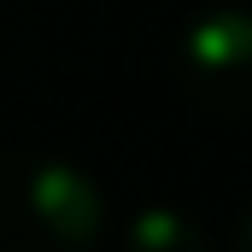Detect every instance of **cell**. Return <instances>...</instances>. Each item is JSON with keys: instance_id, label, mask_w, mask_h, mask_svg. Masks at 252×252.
I'll use <instances>...</instances> for the list:
<instances>
[{"instance_id": "cell-4", "label": "cell", "mask_w": 252, "mask_h": 252, "mask_svg": "<svg viewBox=\"0 0 252 252\" xmlns=\"http://www.w3.org/2000/svg\"><path fill=\"white\" fill-rule=\"evenodd\" d=\"M247 247H252V223L235 217V241H229V252H247Z\"/></svg>"}, {"instance_id": "cell-3", "label": "cell", "mask_w": 252, "mask_h": 252, "mask_svg": "<svg viewBox=\"0 0 252 252\" xmlns=\"http://www.w3.org/2000/svg\"><path fill=\"white\" fill-rule=\"evenodd\" d=\"M118 252H217V241L182 205H141L118 235Z\"/></svg>"}, {"instance_id": "cell-2", "label": "cell", "mask_w": 252, "mask_h": 252, "mask_svg": "<svg viewBox=\"0 0 252 252\" xmlns=\"http://www.w3.org/2000/svg\"><path fill=\"white\" fill-rule=\"evenodd\" d=\"M176 82L199 112L235 124L252 94V18L241 0L205 6L176 41Z\"/></svg>"}, {"instance_id": "cell-1", "label": "cell", "mask_w": 252, "mask_h": 252, "mask_svg": "<svg viewBox=\"0 0 252 252\" xmlns=\"http://www.w3.org/2000/svg\"><path fill=\"white\" fill-rule=\"evenodd\" d=\"M106 193L59 153L0 158V252H100Z\"/></svg>"}]
</instances>
